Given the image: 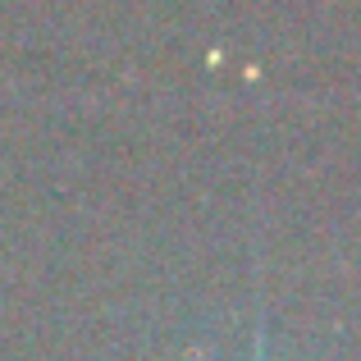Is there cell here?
<instances>
[{"mask_svg":"<svg viewBox=\"0 0 361 361\" xmlns=\"http://www.w3.org/2000/svg\"><path fill=\"white\" fill-rule=\"evenodd\" d=\"M252 361H265V334H256V357Z\"/></svg>","mask_w":361,"mask_h":361,"instance_id":"obj_1","label":"cell"}]
</instances>
